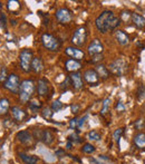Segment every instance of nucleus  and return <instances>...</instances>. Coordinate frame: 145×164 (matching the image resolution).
<instances>
[{
  "mask_svg": "<svg viewBox=\"0 0 145 164\" xmlns=\"http://www.w3.org/2000/svg\"><path fill=\"white\" fill-rule=\"evenodd\" d=\"M120 18H121V21H128L130 19H132V12L130 10H123L120 15Z\"/></svg>",
  "mask_w": 145,
  "mask_h": 164,
  "instance_id": "nucleus-31",
  "label": "nucleus"
},
{
  "mask_svg": "<svg viewBox=\"0 0 145 164\" xmlns=\"http://www.w3.org/2000/svg\"><path fill=\"white\" fill-rule=\"evenodd\" d=\"M110 105H111V98H110V97H106V98L103 101V106H102V109H100V114H102V115H105V114L108 112Z\"/></svg>",
  "mask_w": 145,
  "mask_h": 164,
  "instance_id": "nucleus-27",
  "label": "nucleus"
},
{
  "mask_svg": "<svg viewBox=\"0 0 145 164\" xmlns=\"http://www.w3.org/2000/svg\"><path fill=\"white\" fill-rule=\"evenodd\" d=\"M80 109V105L79 104H72L70 106V111H72V113H78Z\"/></svg>",
  "mask_w": 145,
  "mask_h": 164,
  "instance_id": "nucleus-42",
  "label": "nucleus"
},
{
  "mask_svg": "<svg viewBox=\"0 0 145 164\" xmlns=\"http://www.w3.org/2000/svg\"><path fill=\"white\" fill-rule=\"evenodd\" d=\"M17 140L20 142L21 144H25V145H30L32 143V141H34V136H32V134L27 130H22L20 132H18L17 133Z\"/></svg>",
  "mask_w": 145,
  "mask_h": 164,
  "instance_id": "nucleus-13",
  "label": "nucleus"
},
{
  "mask_svg": "<svg viewBox=\"0 0 145 164\" xmlns=\"http://www.w3.org/2000/svg\"><path fill=\"white\" fill-rule=\"evenodd\" d=\"M68 85H72V84H70V78H69V77H67V78H66V80H64V82L60 84V87H62V88L67 89Z\"/></svg>",
  "mask_w": 145,
  "mask_h": 164,
  "instance_id": "nucleus-43",
  "label": "nucleus"
},
{
  "mask_svg": "<svg viewBox=\"0 0 145 164\" xmlns=\"http://www.w3.org/2000/svg\"><path fill=\"white\" fill-rule=\"evenodd\" d=\"M87 115H84L83 117H80L79 120H78V123H77V127L78 128H83V126H84V124H85V122H86V120H87Z\"/></svg>",
  "mask_w": 145,
  "mask_h": 164,
  "instance_id": "nucleus-40",
  "label": "nucleus"
},
{
  "mask_svg": "<svg viewBox=\"0 0 145 164\" xmlns=\"http://www.w3.org/2000/svg\"><path fill=\"white\" fill-rule=\"evenodd\" d=\"M144 164H145V162H144Z\"/></svg>",
  "mask_w": 145,
  "mask_h": 164,
  "instance_id": "nucleus-50",
  "label": "nucleus"
},
{
  "mask_svg": "<svg viewBox=\"0 0 145 164\" xmlns=\"http://www.w3.org/2000/svg\"><path fill=\"white\" fill-rule=\"evenodd\" d=\"M133 142H134V145L136 146V149H140V150L145 149V133L144 132H138V133L135 134L134 138H133Z\"/></svg>",
  "mask_w": 145,
  "mask_h": 164,
  "instance_id": "nucleus-20",
  "label": "nucleus"
},
{
  "mask_svg": "<svg viewBox=\"0 0 145 164\" xmlns=\"http://www.w3.org/2000/svg\"><path fill=\"white\" fill-rule=\"evenodd\" d=\"M19 157L25 164H37L38 163V156L36 155H31V154H26V153H19Z\"/></svg>",
  "mask_w": 145,
  "mask_h": 164,
  "instance_id": "nucleus-23",
  "label": "nucleus"
},
{
  "mask_svg": "<svg viewBox=\"0 0 145 164\" xmlns=\"http://www.w3.org/2000/svg\"><path fill=\"white\" fill-rule=\"evenodd\" d=\"M1 9H2V4L0 2V10H1Z\"/></svg>",
  "mask_w": 145,
  "mask_h": 164,
  "instance_id": "nucleus-49",
  "label": "nucleus"
},
{
  "mask_svg": "<svg viewBox=\"0 0 145 164\" xmlns=\"http://www.w3.org/2000/svg\"><path fill=\"white\" fill-rule=\"evenodd\" d=\"M77 123H78V120H77L76 117H74L72 120L69 121V127H70V130H75L77 127Z\"/></svg>",
  "mask_w": 145,
  "mask_h": 164,
  "instance_id": "nucleus-41",
  "label": "nucleus"
},
{
  "mask_svg": "<svg viewBox=\"0 0 145 164\" xmlns=\"http://www.w3.org/2000/svg\"><path fill=\"white\" fill-rule=\"evenodd\" d=\"M37 92H38L39 96H45L48 95L49 93V83L46 78H39L38 83H37Z\"/></svg>",
  "mask_w": 145,
  "mask_h": 164,
  "instance_id": "nucleus-15",
  "label": "nucleus"
},
{
  "mask_svg": "<svg viewBox=\"0 0 145 164\" xmlns=\"http://www.w3.org/2000/svg\"><path fill=\"white\" fill-rule=\"evenodd\" d=\"M115 39L122 46H126V45L130 44V36L124 30L118 29V28L115 30Z\"/></svg>",
  "mask_w": 145,
  "mask_h": 164,
  "instance_id": "nucleus-16",
  "label": "nucleus"
},
{
  "mask_svg": "<svg viewBox=\"0 0 145 164\" xmlns=\"http://www.w3.org/2000/svg\"><path fill=\"white\" fill-rule=\"evenodd\" d=\"M87 138L90 141H95V142H97V141H100L102 135H100V133L98 131L93 130V131H89V132L87 133Z\"/></svg>",
  "mask_w": 145,
  "mask_h": 164,
  "instance_id": "nucleus-25",
  "label": "nucleus"
},
{
  "mask_svg": "<svg viewBox=\"0 0 145 164\" xmlns=\"http://www.w3.org/2000/svg\"><path fill=\"white\" fill-rule=\"evenodd\" d=\"M35 89H36V85L31 79H25L20 84V89H19V99L21 103H27L30 102V99L32 98V96L35 94Z\"/></svg>",
  "mask_w": 145,
  "mask_h": 164,
  "instance_id": "nucleus-2",
  "label": "nucleus"
},
{
  "mask_svg": "<svg viewBox=\"0 0 145 164\" xmlns=\"http://www.w3.org/2000/svg\"><path fill=\"white\" fill-rule=\"evenodd\" d=\"M69 78H70V84H72V86L75 89L83 88V85H84L83 76H82V74H80L79 72L72 73V74L69 75Z\"/></svg>",
  "mask_w": 145,
  "mask_h": 164,
  "instance_id": "nucleus-14",
  "label": "nucleus"
},
{
  "mask_svg": "<svg viewBox=\"0 0 145 164\" xmlns=\"http://www.w3.org/2000/svg\"><path fill=\"white\" fill-rule=\"evenodd\" d=\"M35 137L37 140L42 141L46 145H50L54 142V134L49 130H35Z\"/></svg>",
  "mask_w": 145,
  "mask_h": 164,
  "instance_id": "nucleus-9",
  "label": "nucleus"
},
{
  "mask_svg": "<svg viewBox=\"0 0 145 164\" xmlns=\"http://www.w3.org/2000/svg\"><path fill=\"white\" fill-rule=\"evenodd\" d=\"M132 22L134 25L135 27L138 28V29H142V28L145 27V17L142 16L141 14H137V12H132Z\"/></svg>",
  "mask_w": 145,
  "mask_h": 164,
  "instance_id": "nucleus-18",
  "label": "nucleus"
},
{
  "mask_svg": "<svg viewBox=\"0 0 145 164\" xmlns=\"http://www.w3.org/2000/svg\"><path fill=\"white\" fill-rule=\"evenodd\" d=\"M95 146H94L93 144L92 143H85L83 145V147H82V151H83L84 153H86V154H92L95 152Z\"/></svg>",
  "mask_w": 145,
  "mask_h": 164,
  "instance_id": "nucleus-28",
  "label": "nucleus"
},
{
  "mask_svg": "<svg viewBox=\"0 0 145 164\" xmlns=\"http://www.w3.org/2000/svg\"><path fill=\"white\" fill-rule=\"evenodd\" d=\"M121 24V18L111 10L102 11L95 19V27L102 34H106L108 31L116 30Z\"/></svg>",
  "mask_w": 145,
  "mask_h": 164,
  "instance_id": "nucleus-1",
  "label": "nucleus"
},
{
  "mask_svg": "<svg viewBox=\"0 0 145 164\" xmlns=\"http://www.w3.org/2000/svg\"><path fill=\"white\" fill-rule=\"evenodd\" d=\"M136 94H137V98L140 99V101L145 99V86H140Z\"/></svg>",
  "mask_w": 145,
  "mask_h": 164,
  "instance_id": "nucleus-36",
  "label": "nucleus"
},
{
  "mask_svg": "<svg viewBox=\"0 0 145 164\" xmlns=\"http://www.w3.org/2000/svg\"><path fill=\"white\" fill-rule=\"evenodd\" d=\"M8 74H7V68H2L0 69V83H5L6 82V79L8 78Z\"/></svg>",
  "mask_w": 145,
  "mask_h": 164,
  "instance_id": "nucleus-37",
  "label": "nucleus"
},
{
  "mask_svg": "<svg viewBox=\"0 0 145 164\" xmlns=\"http://www.w3.org/2000/svg\"><path fill=\"white\" fill-rule=\"evenodd\" d=\"M42 69H44L42 59L40 57H34L32 63H31V70L36 74H39V73H42Z\"/></svg>",
  "mask_w": 145,
  "mask_h": 164,
  "instance_id": "nucleus-22",
  "label": "nucleus"
},
{
  "mask_svg": "<svg viewBox=\"0 0 145 164\" xmlns=\"http://www.w3.org/2000/svg\"><path fill=\"white\" fill-rule=\"evenodd\" d=\"M108 70L115 76H123L127 72V63L123 58H116L110 64Z\"/></svg>",
  "mask_w": 145,
  "mask_h": 164,
  "instance_id": "nucleus-5",
  "label": "nucleus"
},
{
  "mask_svg": "<svg viewBox=\"0 0 145 164\" xmlns=\"http://www.w3.org/2000/svg\"><path fill=\"white\" fill-rule=\"evenodd\" d=\"M42 46L47 49L48 51H58L60 48V41L56 36L45 32L42 36Z\"/></svg>",
  "mask_w": 145,
  "mask_h": 164,
  "instance_id": "nucleus-3",
  "label": "nucleus"
},
{
  "mask_svg": "<svg viewBox=\"0 0 145 164\" xmlns=\"http://www.w3.org/2000/svg\"><path fill=\"white\" fill-rule=\"evenodd\" d=\"M115 109L117 111V113H124L126 107H125L124 103L122 102V101H118V102L116 103V105H115Z\"/></svg>",
  "mask_w": 145,
  "mask_h": 164,
  "instance_id": "nucleus-35",
  "label": "nucleus"
},
{
  "mask_svg": "<svg viewBox=\"0 0 145 164\" xmlns=\"http://www.w3.org/2000/svg\"><path fill=\"white\" fill-rule=\"evenodd\" d=\"M137 122H138V123H137V124H135V126L137 127V128H140V127H141V124H142V120H138Z\"/></svg>",
  "mask_w": 145,
  "mask_h": 164,
  "instance_id": "nucleus-48",
  "label": "nucleus"
},
{
  "mask_svg": "<svg viewBox=\"0 0 145 164\" xmlns=\"http://www.w3.org/2000/svg\"><path fill=\"white\" fill-rule=\"evenodd\" d=\"M89 161H90V163L92 164H104L103 162H100L99 159H94V157H92Z\"/></svg>",
  "mask_w": 145,
  "mask_h": 164,
  "instance_id": "nucleus-45",
  "label": "nucleus"
},
{
  "mask_svg": "<svg viewBox=\"0 0 145 164\" xmlns=\"http://www.w3.org/2000/svg\"><path fill=\"white\" fill-rule=\"evenodd\" d=\"M20 79L16 74H9L8 78L4 83V87L9 92L14 93V94H18L19 89H20Z\"/></svg>",
  "mask_w": 145,
  "mask_h": 164,
  "instance_id": "nucleus-7",
  "label": "nucleus"
},
{
  "mask_svg": "<svg viewBox=\"0 0 145 164\" xmlns=\"http://www.w3.org/2000/svg\"><path fill=\"white\" fill-rule=\"evenodd\" d=\"M98 159H99V160L102 159V160H104V161H107V160H108V157H106L105 155H99V156H98Z\"/></svg>",
  "mask_w": 145,
  "mask_h": 164,
  "instance_id": "nucleus-47",
  "label": "nucleus"
},
{
  "mask_svg": "<svg viewBox=\"0 0 145 164\" xmlns=\"http://www.w3.org/2000/svg\"><path fill=\"white\" fill-rule=\"evenodd\" d=\"M65 68H66V70H67V72L76 73V72H78L80 68H82V64H80L79 60L69 58V59H67V60H66V63H65Z\"/></svg>",
  "mask_w": 145,
  "mask_h": 164,
  "instance_id": "nucleus-17",
  "label": "nucleus"
},
{
  "mask_svg": "<svg viewBox=\"0 0 145 164\" xmlns=\"http://www.w3.org/2000/svg\"><path fill=\"white\" fill-rule=\"evenodd\" d=\"M10 109V102L8 98H0V116L7 115Z\"/></svg>",
  "mask_w": 145,
  "mask_h": 164,
  "instance_id": "nucleus-24",
  "label": "nucleus"
},
{
  "mask_svg": "<svg viewBox=\"0 0 145 164\" xmlns=\"http://www.w3.org/2000/svg\"><path fill=\"white\" fill-rule=\"evenodd\" d=\"M80 137L77 135L76 133H74V134H70L68 136V141H70V142H72V143H79L80 140H79Z\"/></svg>",
  "mask_w": 145,
  "mask_h": 164,
  "instance_id": "nucleus-38",
  "label": "nucleus"
},
{
  "mask_svg": "<svg viewBox=\"0 0 145 164\" xmlns=\"http://www.w3.org/2000/svg\"><path fill=\"white\" fill-rule=\"evenodd\" d=\"M42 107V103L39 101H30L29 102V108L32 109V111H36Z\"/></svg>",
  "mask_w": 145,
  "mask_h": 164,
  "instance_id": "nucleus-34",
  "label": "nucleus"
},
{
  "mask_svg": "<svg viewBox=\"0 0 145 164\" xmlns=\"http://www.w3.org/2000/svg\"><path fill=\"white\" fill-rule=\"evenodd\" d=\"M103 59H104L103 54H99V55H95V56H92V58H90V62L93 63V64L99 65V63L102 62Z\"/></svg>",
  "mask_w": 145,
  "mask_h": 164,
  "instance_id": "nucleus-33",
  "label": "nucleus"
},
{
  "mask_svg": "<svg viewBox=\"0 0 145 164\" xmlns=\"http://www.w3.org/2000/svg\"><path fill=\"white\" fill-rule=\"evenodd\" d=\"M32 59H34V55H32V51L30 49L25 48L20 51V54H19V65H20V68L25 73H29L31 70Z\"/></svg>",
  "mask_w": 145,
  "mask_h": 164,
  "instance_id": "nucleus-4",
  "label": "nucleus"
},
{
  "mask_svg": "<svg viewBox=\"0 0 145 164\" xmlns=\"http://www.w3.org/2000/svg\"><path fill=\"white\" fill-rule=\"evenodd\" d=\"M62 103L60 102V101H54V102L52 103V106H50V108L52 109V112H58V111H60V109L62 108Z\"/></svg>",
  "mask_w": 145,
  "mask_h": 164,
  "instance_id": "nucleus-32",
  "label": "nucleus"
},
{
  "mask_svg": "<svg viewBox=\"0 0 145 164\" xmlns=\"http://www.w3.org/2000/svg\"><path fill=\"white\" fill-rule=\"evenodd\" d=\"M123 133H124V128H122V127L116 128V130L114 131V133H113V138H114V141L117 144H120V140H121Z\"/></svg>",
  "mask_w": 145,
  "mask_h": 164,
  "instance_id": "nucleus-29",
  "label": "nucleus"
},
{
  "mask_svg": "<svg viewBox=\"0 0 145 164\" xmlns=\"http://www.w3.org/2000/svg\"><path fill=\"white\" fill-rule=\"evenodd\" d=\"M95 70H96V73L98 74L99 78L104 79V80L108 78V77H110V75H111V72L108 70V67H106V66L103 65V64L96 65V67H95Z\"/></svg>",
  "mask_w": 145,
  "mask_h": 164,
  "instance_id": "nucleus-21",
  "label": "nucleus"
},
{
  "mask_svg": "<svg viewBox=\"0 0 145 164\" xmlns=\"http://www.w3.org/2000/svg\"><path fill=\"white\" fill-rule=\"evenodd\" d=\"M55 154H56V156H58L59 159H60V157L65 156V151L62 150V149H58V150L55 152Z\"/></svg>",
  "mask_w": 145,
  "mask_h": 164,
  "instance_id": "nucleus-44",
  "label": "nucleus"
},
{
  "mask_svg": "<svg viewBox=\"0 0 145 164\" xmlns=\"http://www.w3.org/2000/svg\"><path fill=\"white\" fill-rule=\"evenodd\" d=\"M65 54L70 57L72 59H76V60H82L85 57V53L82 49L75 46H69L65 48Z\"/></svg>",
  "mask_w": 145,
  "mask_h": 164,
  "instance_id": "nucleus-12",
  "label": "nucleus"
},
{
  "mask_svg": "<svg viewBox=\"0 0 145 164\" xmlns=\"http://www.w3.org/2000/svg\"><path fill=\"white\" fill-rule=\"evenodd\" d=\"M56 19L58 20V22L60 24H69L72 20V11L69 10L68 8H58L56 10Z\"/></svg>",
  "mask_w": 145,
  "mask_h": 164,
  "instance_id": "nucleus-8",
  "label": "nucleus"
},
{
  "mask_svg": "<svg viewBox=\"0 0 145 164\" xmlns=\"http://www.w3.org/2000/svg\"><path fill=\"white\" fill-rule=\"evenodd\" d=\"M72 145H74V143L70 142V141H68V142L66 143V149H67V150H70V149H72Z\"/></svg>",
  "mask_w": 145,
  "mask_h": 164,
  "instance_id": "nucleus-46",
  "label": "nucleus"
},
{
  "mask_svg": "<svg viewBox=\"0 0 145 164\" xmlns=\"http://www.w3.org/2000/svg\"><path fill=\"white\" fill-rule=\"evenodd\" d=\"M84 79H85V82L88 84L89 86H97L99 84V76L98 74L96 73L95 69H86L85 72H84Z\"/></svg>",
  "mask_w": 145,
  "mask_h": 164,
  "instance_id": "nucleus-11",
  "label": "nucleus"
},
{
  "mask_svg": "<svg viewBox=\"0 0 145 164\" xmlns=\"http://www.w3.org/2000/svg\"><path fill=\"white\" fill-rule=\"evenodd\" d=\"M7 4H8L7 5L8 9H9L11 12H17V11L20 9V5H19V2L16 1V0H9Z\"/></svg>",
  "mask_w": 145,
  "mask_h": 164,
  "instance_id": "nucleus-26",
  "label": "nucleus"
},
{
  "mask_svg": "<svg viewBox=\"0 0 145 164\" xmlns=\"http://www.w3.org/2000/svg\"><path fill=\"white\" fill-rule=\"evenodd\" d=\"M0 25L2 28H6V26H7V17L4 12L0 15Z\"/></svg>",
  "mask_w": 145,
  "mask_h": 164,
  "instance_id": "nucleus-39",
  "label": "nucleus"
},
{
  "mask_svg": "<svg viewBox=\"0 0 145 164\" xmlns=\"http://www.w3.org/2000/svg\"><path fill=\"white\" fill-rule=\"evenodd\" d=\"M87 40V30L85 27H79L77 28L76 30L74 31L70 41L75 47H80L86 44Z\"/></svg>",
  "mask_w": 145,
  "mask_h": 164,
  "instance_id": "nucleus-6",
  "label": "nucleus"
},
{
  "mask_svg": "<svg viewBox=\"0 0 145 164\" xmlns=\"http://www.w3.org/2000/svg\"><path fill=\"white\" fill-rule=\"evenodd\" d=\"M11 115L17 122H22L26 118V112L22 108L18 107V106H12L11 107Z\"/></svg>",
  "mask_w": 145,
  "mask_h": 164,
  "instance_id": "nucleus-19",
  "label": "nucleus"
},
{
  "mask_svg": "<svg viewBox=\"0 0 145 164\" xmlns=\"http://www.w3.org/2000/svg\"><path fill=\"white\" fill-rule=\"evenodd\" d=\"M103 51H104V44L99 39H97V38H95V39H93V40L90 41L88 47H87V53L90 56L103 54Z\"/></svg>",
  "mask_w": 145,
  "mask_h": 164,
  "instance_id": "nucleus-10",
  "label": "nucleus"
},
{
  "mask_svg": "<svg viewBox=\"0 0 145 164\" xmlns=\"http://www.w3.org/2000/svg\"><path fill=\"white\" fill-rule=\"evenodd\" d=\"M52 115H54V112H52V109L50 108V107H45V108L42 109V116L44 117V118L49 120V118H52Z\"/></svg>",
  "mask_w": 145,
  "mask_h": 164,
  "instance_id": "nucleus-30",
  "label": "nucleus"
}]
</instances>
